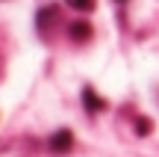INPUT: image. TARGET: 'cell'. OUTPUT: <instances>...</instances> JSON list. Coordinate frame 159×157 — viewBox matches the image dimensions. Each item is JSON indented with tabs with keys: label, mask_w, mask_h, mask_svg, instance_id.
<instances>
[{
	"label": "cell",
	"mask_w": 159,
	"mask_h": 157,
	"mask_svg": "<svg viewBox=\"0 0 159 157\" xmlns=\"http://www.w3.org/2000/svg\"><path fill=\"white\" fill-rule=\"evenodd\" d=\"M71 145H74V134H71V130H56V134L50 136V151L53 154H68Z\"/></svg>",
	"instance_id": "1"
},
{
	"label": "cell",
	"mask_w": 159,
	"mask_h": 157,
	"mask_svg": "<svg viewBox=\"0 0 159 157\" xmlns=\"http://www.w3.org/2000/svg\"><path fill=\"white\" fill-rule=\"evenodd\" d=\"M83 104L89 107L91 113H97V110H103V107H106V101H103V98H97V95H94V89H83Z\"/></svg>",
	"instance_id": "2"
},
{
	"label": "cell",
	"mask_w": 159,
	"mask_h": 157,
	"mask_svg": "<svg viewBox=\"0 0 159 157\" xmlns=\"http://www.w3.org/2000/svg\"><path fill=\"white\" fill-rule=\"evenodd\" d=\"M89 36H91V27L85 21H74V24H71V39H74V42H85Z\"/></svg>",
	"instance_id": "3"
},
{
	"label": "cell",
	"mask_w": 159,
	"mask_h": 157,
	"mask_svg": "<svg viewBox=\"0 0 159 157\" xmlns=\"http://www.w3.org/2000/svg\"><path fill=\"white\" fill-rule=\"evenodd\" d=\"M71 9H83V12H91L94 9V0H65Z\"/></svg>",
	"instance_id": "4"
},
{
	"label": "cell",
	"mask_w": 159,
	"mask_h": 157,
	"mask_svg": "<svg viewBox=\"0 0 159 157\" xmlns=\"http://www.w3.org/2000/svg\"><path fill=\"white\" fill-rule=\"evenodd\" d=\"M136 130H139V134H148V130H150V122H148V119H139V122H136Z\"/></svg>",
	"instance_id": "5"
},
{
	"label": "cell",
	"mask_w": 159,
	"mask_h": 157,
	"mask_svg": "<svg viewBox=\"0 0 159 157\" xmlns=\"http://www.w3.org/2000/svg\"><path fill=\"white\" fill-rule=\"evenodd\" d=\"M118 3H124V0H118Z\"/></svg>",
	"instance_id": "6"
}]
</instances>
